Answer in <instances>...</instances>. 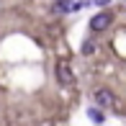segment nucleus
I'll list each match as a JSON object with an SVG mask.
<instances>
[{"mask_svg": "<svg viewBox=\"0 0 126 126\" xmlns=\"http://www.w3.org/2000/svg\"><path fill=\"white\" fill-rule=\"evenodd\" d=\"M111 21H113V16L108 13V10H103V13L90 18V31H106V28L111 26Z\"/></svg>", "mask_w": 126, "mask_h": 126, "instance_id": "obj_1", "label": "nucleus"}, {"mask_svg": "<svg viewBox=\"0 0 126 126\" xmlns=\"http://www.w3.org/2000/svg\"><path fill=\"white\" fill-rule=\"evenodd\" d=\"M95 103L103 106V108H116V95H113L111 90L100 88V90H95Z\"/></svg>", "mask_w": 126, "mask_h": 126, "instance_id": "obj_2", "label": "nucleus"}, {"mask_svg": "<svg viewBox=\"0 0 126 126\" xmlns=\"http://www.w3.org/2000/svg\"><path fill=\"white\" fill-rule=\"evenodd\" d=\"M57 77H59L62 85H72V82H75V75H72V70L64 64V62H59V64H57Z\"/></svg>", "mask_w": 126, "mask_h": 126, "instance_id": "obj_3", "label": "nucleus"}, {"mask_svg": "<svg viewBox=\"0 0 126 126\" xmlns=\"http://www.w3.org/2000/svg\"><path fill=\"white\" fill-rule=\"evenodd\" d=\"M51 10H54V13H67V10H70V0H54Z\"/></svg>", "mask_w": 126, "mask_h": 126, "instance_id": "obj_4", "label": "nucleus"}, {"mask_svg": "<svg viewBox=\"0 0 126 126\" xmlns=\"http://www.w3.org/2000/svg\"><path fill=\"white\" fill-rule=\"evenodd\" d=\"M88 116L93 118L95 124H103V113H100V108H90V111H88Z\"/></svg>", "mask_w": 126, "mask_h": 126, "instance_id": "obj_5", "label": "nucleus"}, {"mask_svg": "<svg viewBox=\"0 0 126 126\" xmlns=\"http://www.w3.org/2000/svg\"><path fill=\"white\" fill-rule=\"evenodd\" d=\"M88 3H90V0H70V13H72V10H80L82 5H88Z\"/></svg>", "mask_w": 126, "mask_h": 126, "instance_id": "obj_6", "label": "nucleus"}, {"mask_svg": "<svg viewBox=\"0 0 126 126\" xmlns=\"http://www.w3.org/2000/svg\"><path fill=\"white\" fill-rule=\"evenodd\" d=\"M95 51V41H88V39H85L82 41V54H93Z\"/></svg>", "mask_w": 126, "mask_h": 126, "instance_id": "obj_7", "label": "nucleus"}, {"mask_svg": "<svg viewBox=\"0 0 126 126\" xmlns=\"http://www.w3.org/2000/svg\"><path fill=\"white\" fill-rule=\"evenodd\" d=\"M95 3H98V5H100V8H106V5H108V3H111V0H95Z\"/></svg>", "mask_w": 126, "mask_h": 126, "instance_id": "obj_8", "label": "nucleus"}]
</instances>
